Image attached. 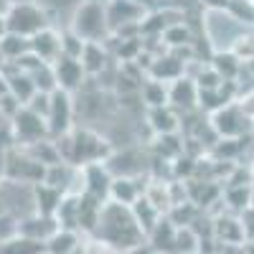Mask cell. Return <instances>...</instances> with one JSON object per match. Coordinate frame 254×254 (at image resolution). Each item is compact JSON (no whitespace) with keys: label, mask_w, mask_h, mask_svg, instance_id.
<instances>
[{"label":"cell","mask_w":254,"mask_h":254,"mask_svg":"<svg viewBox=\"0 0 254 254\" xmlns=\"http://www.w3.org/2000/svg\"><path fill=\"white\" fill-rule=\"evenodd\" d=\"M140 94H142V102L147 104V107H165V104H171V99H168V87L163 81L158 79H150V81H145L142 87H140Z\"/></svg>","instance_id":"cell-21"},{"label":"cell","mask_w":254,"mask_h":254,"mask_svg":"<svg viewBox=\"0 0 254 254\" xmlns=\"http://www.w3.org/2000/svg\"><path fill=\"white\" fill-rule=\"evenodd\" d=\"M84 44H87V41H81L74 31L61 33V54H64V56H74V59H79Z\"/></svg>","instance_id":"cell-23"},{"label":"cell","mask_w":254,"mask_h":254,"mask_svg":"<svg viewBox=\"0 0 254 254\" xmlns=\"http://www.w3.org/2000/svg\"><path fill=\"white\" fill-rule=\"evenodd\" d=\"M79 234L74 229H59L46 242V254H79Z\"/></svg>","instance_id":"cell-17"},{"label":"cell","mask_w":254,"mask_h":254,"mask_svg":"<svg viewBox=\"0 0 254 254\" xmlns=\"http://www.w3.org/2000/svg\"><path fill=\"white\" fill-rule=\"evenodd\" d=\"M0 211H3V208H0Z\"/></svg>","instance_id":"cell-36"},{"label":"cell","mask_w":254,"mask_h":254,"mask_svg":"<svg viewBox=\"0 0 254 254\" xmlns=\"http://www.w3.org/2000/svg\"><path fill=\"white\" fill-rule=\"evenodd\" d=\"M163 38L168 41L171 46H181V44H190V33L183 23H176V26H168L163 28Z\"/></svg>","instance_id":"cell-24"},{"label":"cell","mask_w":254,"mask_h":254,"mask_svg":"<svg viewBox=\"0 0 254 254\" xmlns=\"http://www.w3.org/2000/svg\"><path fill=\"white\" fill-rule=\"evenodd\" d=\"M44 173H46V165H41L36 158H31L26 147L15 145L5 153V181L36 186L44 181Z\"/></svg>","instance_id":"cell-4"},{"label":"cell","mask_w":254,"mask_h":254,"mask_svg":"<svg viewBox=\"0 0 254 254\" xmlns=\"http://www.w3.org/2000/svg\"><path fill=\"white\" fill-rule=\"evenodd\" d=\"M94 3H102V0H94Z\"/></svg>","instance_id":"cell-34"},{"label":"cell","mask_w":254,"mask_h":254,"mask_svg":"<svg viewBox=\"0 0 254 254\" xmlns=\"http://www.w3.org/2000/svg\"><path fill=\"white\" fill-rule=\"evenodd\" d=\"M211 127L221 140H239L249 130V117L239 104H224L211 115Z\"/></svg>","instance_id":"cell-6"},{"label":"cell","mask_w":254,"mask_h":254,"mask_svg":"<svg viewBox=\"0 0 254 254\" xmlns=\"http://www.w3.org/2000/svg\"><path fill=\"white\" fill-rule=\"evenodd\" d=\"M3 20H5V31L31 38L41 28H46V10L31 3V0H15L5 8Z\"/></svg>","instance_id":"cell-3"},{"label":"cell","mask_w":254,"mask_h":254,"mask_svg":"<svg viewBox=\"0 0 254 254\" xmlns=\"http://www.w3.org/2000/svg\"><path fill=\"white\" fill-rule=\"evenodd\" d=\"M18 234V219L8 211H0V244Z\"/></svg>","instance_id":"cell-25"},{"label":"cell","mask_w":254,"mask_h":254,"mask_svg":"<svg viewBox=\"0 0 254 254\" xmlns=\"http://www.w3.org/2000/svg\"><path fill=\"white\" fill-rule=\"evenodd\" d=\"M104 13H107L110 31H120L127 23H142L145 18V8L137 0H110L104 3Z\"/></svg>","instance_id":"cell-9"},{"label":"cell","mask_w":254,"mask_h":254,"mask_svg":"<svg viewBox=\"0 0 254 254\" xmlns=\"http://www.w3.org/2000/svg\"><path fill=\"white\" fill-rule=\"evenodd\" d=\"M5 33V20H3V13H0V36Z\"/></svg>","instance_id":"cell-31"},{"label":"cell","mask_w":254,"mask_h":254,"mask_svg":"<svg viewBox=\"0 0 254 254\" xmlns=\"http://www.w3.org/2000/svg\"><path fill=\"white\" fill-rule=\"evenodd\" d=\"M79 254H115V249L107 247L104 242H99L97 237H92L87 244H81V247H79Z\"/></svg>","instance_id":"cell-26"},{"label":"cell","mask_w":254,"mask_h":254,"mask_svg":"<svg viewBox=\"0 0 254 254\" xmlns=\"http://www.w3.org/2000/svg\"><path fill=\"white\" fill-rule=\"evenodd\" d=\"M130 208H132V216H135V221H137V226L142 229V234H145V237L150 234V231L155 229V224L163 219V214H160V211H158L150 201H147L145 196H140Z\"/></svg>","instance_id":"cell-16"},{"label":"cell","mask_w":254,"mask_h":254,"mask_svg":"<svg viewBox=\"0 0 254 254\" xmlns=\"http://www.w3.org/2000/svg\"><path fill=\"white\" fill-rule=\"evenodd\" d=\"M150 127L158 132V135H171L178 130V117L176 112L171 110V104L165 107H153L150 110Z\"/></svg>","instance_id":"cell-20"},{"label":"cell","mask_w":254,"mask_h":254,"mask_svg":"<svg viewBox=\"0 0 254 254\" xmlns=\"http://www.w3.org/2000/svg\"><path fill=\"white\" fill-rule=\"evenodd\" d=\"M249 193H252V208H254V183H249Z\"/></svg>","instance_id":"cell-32"},{"label":"cell","mask_w":254,"mask_h":254,"mask_svg":"<svg viewBox=\"0 0 254 254\" xmlns=\"http://www.w3.org/2000/svg\"><path fill=\"white\" fill-rule=\"evenodd\" d=\"M150 74H153V79H158V81H168V79H173V81H176V79L183 74V66H181V61H178V59H173V56H163V59H158V61L153 64Z\"/></svg>","instance_id":"cell-22"},{"label":"cell","mask_w":254,"mask_h":254,"mask_svg":"<svg viewBox=\"0 0 254 254\" xmlns=\"http://www.w3.org/2000/svg\"><path fill=\"white\" fill-rule=\"evenodd\" d=\"M140 196H142V190L137 188L135 178H130V176H117V178H112V186H110V201L122 203V206H132Z\"/></svg>","instance_id":"cell-14"},{"label":"cell","mask_w":254,"mask_h":254,"mask_svg":"<svg viewBox=\"0 0 254 254\" xmlns=\"http://www.w3.org/2000/svg\"><path fill=\"white\" fill-rule=\"evenodd\" d=\"M10 89H8V79H5V71L0 69V97H5Z\"/></svg>","instance_id":"cell-28"},{"label":"cell","mask_w":254,"mask_h":254,"mask_svg":"<svg viewBox=\"0 0 254 254\" xmlns=\"http://www.w3.org/2000/svg\"><path fill=\"white\" fill-rule=\"evenodd\" d=\"M71 120H74V104L69 92L64 89H54L51 92V107L46 115V125H49V135L51 137H61L71 130Z\"/></svg>","instance_id":"cell-7"},{"label":"cell","mask_w":254,"mask_h":254,"mask_svg":"<svg viewBox=\"0 0 254 254\" xmlns=\"http://www.w3.org/2000/svg\"><path fill=\"white\" fill-rule=\"evenodd\" d=\"M61 198H64V190H59L49 183H36L33 186V208H36V214L54 216Z\"/></svg>","instance_id":"cell-12"},{"label":"cell","mask_w":254,"mask_h":254,"mask_svg":"<svg viewBox=\"0 0 254 254\" xmlns=\"http://www.w3.org/2000/svg\"><path fill=\"white\" fill-rule=\"evenodd\" d=\"M0 181H5V153H0Z\"/></svg>","instance_id":"cell-29"},{"label":"cell","mask_w":254,"mask_h":254,"mask_svg":"<svg viewBox=\"0 0 254 254\" xmlns=\"http://www.w3.org/2000/svg\"><path fill=\"white\" fill-rule=\"evenodd\" d=\"M3 122H8V120H5V117H3V115H0V125H3Z\"/></svg>","instance_id":"cell-33"},{"label":"cell","mask_w":254,"mask_h":254,"mask_svg":"<svg viewBox=\"0 0 254 254\" xmlns=\"http://www.w3.org/2000/svg\"><path fill=\"white\" fill-rule=\"evenodd\" d=\"M59 231V221L54 216H44V214H28L18 221V234L38 239V242H49L54 234Z\"/></svg>","instance_id":"cell-11"},{"label":"cell","mask_w":254,"mask_h":254,"mask_svg":"<svg viewBox=\"0 0 254 254\" xmlns=\"http://www.w3.org/2000/svg\"><path fill=\"white\" fill-rule=\"evenodd\" d=\"M249 3H254V0H249Z\"/></svg>","instance_id":"cell-35"},{"label":"cell","mask_w":254,"mask_h":254,"mask_svg":"<svg viewBox=\"0 0 254 254\" xmlns=\"http://www.w3.org/2000/svg\"><path fill=\"white\" fill-rule=\"evenodd\" d=\"M104 59H107V54H104V49H102V41H87L84 49H81V56H79V61H81V66H84L87 74H99L102 66H104Z\"/></svg>","instance_id":"cell-19"},{"label":"cell","mask_w":254,"mask_h":254,"mask_svg":"<svg viewBox=\"0 0 254 254\" xmlns=\"http://www.w3.org/2000/svg\"><path fill=\"white\" fill-rule=\"evenodd\" d=\"M51 69H54V79H56V89H64V92H69V94L74 89H79L84 76H87V71H84L79 59L64 56V54L51 64Z\"/></svg>","instance_id":"cell-8"},{"label":"cell","mask_w":254,"mask_h":254,"mask_svg":"<svg viewBox=\"0 0 254 254\" xmlns=\"http://www.w3.org/2000/svg\"><path fill=\"white\" fill-rule=\"evenodd\" d=\"M92 237H97L99 242L112 247L115 252L137 249L147 239L142 234V229L137 226L135 216H132V208L122 206V203H115L110 198L102 203V211H99V219H97V226L92 231Z\"/></svg>","instance_id":"cell-1"},{"label":"cell","mask_w":254,"mask_h":254,"mask_svg":"<svg viewBox=\"0 0 254 254\" xmlns=\"http://www.w3.org/2000/svg\"><path fill=\"white\" fill-rule=\"evenodd\" d=\"M10 127H13V137H15V145L18 147H26V145H33V142H41V140L51 137L49 135L46 117L36 115L28 107H20L10 117Z\"/></svg>","instance_id":"cell-5"},{"label":"cell","mask_w":254,"mask_h":254,"mask_svg":"<svg viewBox=\"0 0 254 254\" xmlns=\"http://www.w3.org/2000/svg\"><path fill=\"white\" fill-rule=\"evenodd\" d=\"M239 107L244 110V115H247L249 120H254V92H252L244 102H239Z\"/></svg>","instance_id":"cell-27"},{"label":"cell","mask_w":254,"mask_h":254,"mask_svg":"<svg viewBox=\"0 0 254 254\" xmlns=\"http://www.w3.org/2000/svg\"><path fill=\"white\" fill-rule=\"evenodd\" d=\"M168 99H171L176 107H193V104L198 102V87L193 79H186V76H178L171 87H168Z\"/></svg>","instance_id":"cell-13"},{"label":"cell","mask_w":254,"mask_h":254,"mask_svg":"<svg viewBox=\"0 0 254 254\" xmlns=\"http://www.w3.org/2000/svg\"><path fill=\"white\" fill-rule=\"evenodd\" d=\"M8 5H10V0H0V13H5Z\"/></svg>","instance_id":"cell-30"},{"label":"cell","mask_w":254,"mask_h":254,"mask_svg":"<svg viewBox=\"0 0 254 254\" xmlns=\"http://www.w3.org/2000/svg\"><path fill=\"white\" fill-rule=\"evenodd\" d=\"M28 51H31V44H28L26 36H18V33H10V31H5L3 36H0V59H3L5 64L18 61Z\"/></svg>","instance_id":"cell-15"},{"label":"cell","mask_w":254,"mask_h":254,"mask_svg":"<svg viewBox=\"0 0 254 254\" xmlns=\"http://www.w3.org/2000/svg\"><path fill=\"white\" fill-rule=\"evenodd\" d=\"M28 44H31V54L38 56L41 61H46V64H54L61 56V33H56L49 26L41 28L38 33H33L28 38Z\"/></svg>","instance_id":"cell-10"},{"label":"cell","mask_w":254,"mask_h":254,"mask_svg":"<svg viewBox=\"0 0 254 254\" xmlns=\"http://www.w3.org/2000/svg\"><path fill=\"white\" fill-rule=\"evenodd\" d=\"M0 254H46V242H38L23 234H15L0 244Z\"/></svg>","instance_id":"cell-18"},{"label":"cell","mask_w":254,"mask_h":254,"mask_svg":"<svg viewBox=\"0 0 254 254\" xmlns=\"http://www.w3.org/2000/svg\"><path fill=\"white\" fill-rule=\"evenodd\" d=\"M81 41H102L110 33L107 13H104V3H94V0H81L71 15V28Z\"/></svg>","instance_id":"cell-2"}]
</instances>
